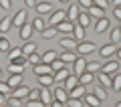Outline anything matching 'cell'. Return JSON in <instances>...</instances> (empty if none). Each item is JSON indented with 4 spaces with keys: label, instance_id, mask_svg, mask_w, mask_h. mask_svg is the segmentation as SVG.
<instances>
[{
    "label": "cell",
    "instance_id": "cell-1",
    "mask_svg": "<svg viewBox=\"0 0 121 107\" xmlns=\"http://www.w3.org/2000/svg\"><path fill=\"white\" fill-rule=\"evenodd\" d=\"M75 51H77V55L87 57V55H91V53H95L97 47H95V43H91V40H85V39H83V40H79V43H77Z\"/></svg>",
    "mask_w": 121,
    "mask_h": 107
},
{
    "label": "cell",
    "instance_id": "cell-2",
    "mask_svg": "<svg viewBox=\"0 0 121 107\" xmlns=\"http://www.w3.org/2000/svg\"><path fill=\"white\" fill-rule=\"evenodd\" d=\"M26 18H28V8H20L16 14H14V18H10V20H12V26L20 28V26L26 22Z\"/></svg>",
    "mask_w": 121,
    "mask_h": 107
},
{
    "label": "cell",
    "instance_id": "cell-3",
    "mask_svg": "<svg viewBox=\"0 0 121 107\" xmlns=\"http://www.w3.org/2000/svg\"><path fill=\"white\" fill-rule=\"evenodd\" d=\"M95 81L99 83L101 87H105V89H109V87H111V75H109V73H103V71L99 69V71L95 73Z\"/></svg>",
    "mask_w": 121,
    "mask_h": 107
},
{
    "label": "cell",
    "instance_id": "cell-4",
    "mask_svg": "<svg viewBox=\"0 0 121 107\" xmlns=\"http://www.w3.org/2000/svg\"><path fill=\"white\" fill-rule=\"evenodd\" d=\"M85 63H87L85 57H83V55H77V59L71 63V65H73V75H81L83 71H85Z\"/></svg>",
    "mask_w": 121,
    "mask_h": 107
},
{
    "label": "cell",
    "instance_id": "cell-5",
    "mask_svg": "<svg viewBox=\"0 0 121 107\" xmlns=\"http://www.w3.org/2000/svg\"><path fill=\"white\" fill-rule=\"evenodd\" d=\"M73 26H75V22H71V20H60V22H56L55 24V28H56V32H63V34H71V30H73Z\"/></svg>",
    "mask_w": 121,
    "mask_h": 107
},
{
    "label": "cell",
    "instance_id": "cell-6",
    "mask_svg": "<svg viewBox=\"0 0 121 107\" xmlns=\"http://www.w3.org/2000/svg\"><path fill=\"white\" fill-rule=\"evenodd\" d=\"M117 49H119V45H113V43L111 45H103V47L99 49V55L103 57V59H111V57L115 55Z\"/></svg>",
    "mask_w": 121,
    "mask_h": 107
},
{
    "label": "cell",
    "instance_id": "cell-7",
    "mask_svg": "<svg viewBox=\"0 0 121 107\" xmlns=\"http://www.w3.org/2000/svg\"><path fill=\"white\" fill-rule=\"evenodd\" d=\"M109 26H111L109 18H107V16H101V18H97V24H95V32H97V34H103L105 30H109Z\"/></svg>",
    "mask_w": 121,
    "mask_h": 107
},
{
    "label": "cell",
    "instance_id": "cell-8",
    "mask_svg": "<svg viewBox=\"0 0 121 107\" xmlns=\"http://www.w3.org/2000/svg\"><path fill=\"white\" fill-rule=\"evenodd\" d=\"M59 45L63 47V51H75V47H77V40L73 39V36H63V39L59 40Z\"/></svg>",
    "mask_w": 121,
    "mask_h": 107
},
{
    "label": "cell",
    "instance_id": "cell-9",
    "mask_svg": "<svg viewBox=\"0 0 121 107\" xmlns=\"http://www.w3.org/2000/svg\"><path fill=\"white\" fill-rule=\"evenodd\" d=\"M101 71H103V73H115V71H119V61L117 59H111V61H107V63L105 65H101Z\"/></svg>",
    "mask_w": 121,
    "mask_h": 107
},
{
    "label": "cell",
    "instance_id": "cell-10",
    "mask_svg": "<svg viewBox=\"0 0 121 107\" xmlns=\"http://www.w3.org/2000/svg\"><path fill=\"white\" fill-rule=\"evenodd\" d=\"M32 30H35L32 24H26V22H24V24L18 28V36H20V40H28L30 36H32Z\"/></svg>",
    "mask_w": 121,
    "mask_h": 107
},
{
    "label": "cell",
    "instance_id": "cell-11",
    "mask_svg": "<svg viewBox=\"0 0 121 107\" xmlns=\"http://www.w3.org/2000/svg\"><path fill=\"white\" fill-rule=\"evenodd\" d=\"M28 91H30V87H26V85H18V87H14L12 91H10V93L14 95V97H18V99H26L28 97Z\"/></svg>",
    "mask_w": 121,
    "mask_h": 107
},
{
    "label": "cell",
    "instance_id": "cell-12",
    "mask_svg": "<svg viewBox=\"0 0 121 107\" xmlns=\"http://www.w3.org/2000/svg\"><path fill=\"white\" fill-rule=\"evenodd\" d=\"M52 99H56V101H60L63 105H65V101L69 99V93H67L65 87H56V89L52 91Z\"/></svg>",
    "mask_w": 121,
    "mask_h": 107
},
{
    "label": "cell",
    "instance_id": "cell-13",
    "mask_svg": "<svg viewBox=\"0 0 121 107\" xmlns=\"http://www.w3.org/2000/svg\"><path fill=\"white\" fill-rule=\"evenodd\" d=\"M22 81H24V75H22V73H10V77H8L6 83H8L10 89H14V87H18Z\"/></svg>",
    "mask_w": 121,
    "mask_h": 107
},
{
    "label": "cell",
    "instance_id": "cell-14",
    "mask_svg": "<svg viewBox=\"0 0 121 107\" xmlns=\"http://www.w3.org/2000/svg\"><path fill=\"white\" fill-rule=\"evenodd\" d=\"M32 71H35V75H44V73H52V69H51V65L48 63H36V65H32Z\"/></svg>",
    "mask_w": 121,
    "mask_h": 107
},
{
    "label": "cell",
    "instance_id": "cell-15",
    "mask_svg": "<svg viewBox=\"0 0 121 107\" xmlns=\"http://www.w3.org/2000/svg\"><path fill=\"white\" fill-rule=\"evenodd\" d=\"M79 77V83H81V85H85V87H89L91 83L95 81V73H89V71H83L81 75H77Z\"/></svg>",
    "mask_w": 121,
    "mask_h": 107
},
{
    "label": "cell",
    "instance_id": "cell-16",
    "mask_svg": "<svg viewBox=\"0 0 121 107\" xmlns=\"http://www.w3.org/2000/svg\"><path fill=\"white\" fill-rule=\"evenodd\" d=\"M79 12H81V6L79 4H71L69 8H67V20H71V22H75L77 20V16H79Z\"/></svg>",
    "mask_w": 121,
    "mask_h": 107
},
{
    "label": "cell",
    "instance_id": "cell-17",
    "mask_svg": "<svg viewBox=\"0 0 121 107\" xmlns=\"http://www.w3.org/2000/svg\"><path fill=\"white\" fill-rule=\"evenodd\" d=\"M39 99L43 101V105H51L52 103V91H48V87H40Z\"/></svg>",
    "mask_w": 121,
    "mask_h": 107
},
{
    "label": "cell",
    "instance_id": "cell-18",
    "mask_svg": "<svg viewBox=\"0 0 121 107\" xmlns=\"http://www.w3.org/2000/svg\"><path fill=\"white\" fill-rule=\"evenodd\" d=\"M67 93H69V97H77V99H81L83 95L87 93V87L79 83V85H75L73 89H69V91H67Z\"/></svg>",
    "mask_w": 121,
    "mask_h": 107
},
{
    "label": "cell",
    "instance_id": "cell-19",
    "mask_svg": "<svg viewBox=\"0 0 121 107\" xmlns=\"http://www.w3.org/2000/svg\"><path fill=\"white\" fill-rule=\"evenodd\" d=\"M69 75H71V71H69L67 67H63V69H59V71H55V73H52V79H55V83H63Z\"/></svg>",
    "mask_w": 121,
    "mask_h": 107
},
{
    "label": "cell",
    "instance_id": "cell-20",
    "mask_svg": "<svg viewBox=\"0 0 121 107\" xmlns=\"http://www.w3.org/2000/svg\"><path fill=\"white\" fill-rule=\"evenodd\" d=\"M65 18H67L65 10H52V12H51V18H48V22H51V26H55L56 22L65 20Z\"/></svg>",
    "mask_w": 121,
    "mask_h": 107
},
{
    "label": "cell",
    "instance_id": "cell-21",
    "mask_svg": "<svg viewBox=\"0 0 121 107\" xmlns=\"http://www.w3.org/2000/svg\"><path fill=\"white\" fill-rule=\"evenodd\" d=\"M35 8H36V12H39V14H51L52 10H55V6H52L51 2H36Z\"/></svg>",
    "mask_w": 121,
    "mask_h": 107
},
{
    "label": "cell",
    "instance_id": "cell-22",
    "mask_svg": "<svg viewBox=\"0 0 121 107\" xmlns=\"http://www.w3.org/2000/svg\"><path fill=\"white\" fill-rule=\"evenodd\" d=\"M36 77H39V85H40V87H51L52 83H55V79H52V73L36 75Z\"/></svg>",
    "mask_w": 121,
    "mask_h": 107
},
{
    "label": "cell",
    "instance_id": "cell-23",
    "mask_svg": "<svg viewBox=\"0 0 121 107\" xmlns=\"http://www.w3.org/2000/svg\"><path fill=\"white\" fill-rule=\"evenodd\" d=\"M87 14H89L91 18H101V16H105V10L99 8V6H95V4H91L89 8H87Z\"/></svg>",
    "mask_w": 121,
    "mask_h": 107
},
{
    "label": "cell",
    "instance_id": "cell-24",
    "mask_svg": "<svg viewBox=\"0 0 121 107\" xmlns=\"http://www.w3.org/2000/svg\"><path fill=\"white\" fill-rule=\"evenodd\" d=\"M59 59L63 61L65 65H69V63H73V61L77 59V53H75V51H63V53H60V57H59Z\"/></svg>",
    "mask_w": 121,
    "mask_h": 107
},
{
    "label": "cell",
    "instance_id": "cell-25",
    "mask_svg": "<svg viewBox=\"0 0 121 107\" xmlns=\"http://www.w3.org/2000/svg\"><path fill=\"white\" fill-rule=\"evenodd\" d=\"M71 34H73V39L79 43V40L85 39V28H83L81 24H75V26H73V30H71Z\"/></svg>",
    "mask_w": 121,
    "mask_h": 107
},
{
    "label": "cell",
    "instance_id": "cell-26",
    "mask_svg": "<svg viewBox=\"0 0 121 107\" xmlns=\"http://www.w3.org/2000/svg\"><path fill=\"white\" fill-rule=\"evenodd\" d=\"M20 51H22V55H30V53H35L36 51V43H32V40H24V45H22V47H20Z\"/></svg>",
    "mask_w": 121,
    "mask_h": 107
},
{
    "label": "cell",
    "instance_id": "cell-27",
    "mask_svg": "<svg viewBox=\"0 0 121 107\" xmlns=\"http://www.w3.org/2000/svg\"><path fill=\"white\" fill-rule=\"evenodd\" d=\"M111 89L113 91H121V75H119V71L111 73Z\"/></svg>",
    "mask_w": 121,
    "mask_h": 107
},
{
    "label": "cell",
    "instance_id": "cell-28",
    "mask_svg": "<svg viewBox=\"0 0 121 107\" xmlns=\"http://www.w3.org/2000/svg\"><path fill=\"white\" fill-rule=\"evenodd\" d=\"M83 97H85V103H87V105H93V107L101 105V99H99V97H95V95L91 93V91H87V93L83 95Z\"/></svg>",
    "mask_w": 121,
    "mask_h": 107
},
{
    "label": "cell",
    "instance_id": "cell-29",
    "mask_svg": "<svg viewBox=\"0 0 121 107\" xmlns=\"http://www.w3.org/2000/svg\"><path fill=\"white\" fill-rule=\"evenodd\" d=\"M77 24H81L83 28L91 24V16L87 14V10H83V12H79V16H77Z\"/></svg>",
    "mask_w": 121,
    "mask_h": 107
},
{
    "label": "cell",
    "instance_id": "cell-30",
    "mask_svg": "<svg viewBox=\"0 0 121 107\" xmlns=\"http://www.w3.org/2000/svg\"><path fill=\"white\" fill-rule=\"evenodd\" d=\"M40 34H43L44 40H51V39L56 36V28L55 26H44V30H40Z\"/></svg>",
    "mask_w": 121,
    "mask_h": 107
},
{
    "label": "cell",
    "instance_id": "cell-31",
    "mask_svg": "<svg viewBox=\"0 0 121 107\" xmlns=\"http://www.w3.org/2000/svg\"><path fill=\"white\" fill-rule=\"evenodd\" d=\"M63 83H65V89L69 91V89H73L75 85H79V77H77V75H73V73H71V75H69V77H67V79H65Z\"/></svg>",
    "mask_w": 121,
    "mask_h": 107
},
{
    "label": "cell",
    "instance_id": "cell-32",
    "mask_svg": "<svg viewBox=\"0 0 121 107\" xmlns=\"http://www.w3.org/2000/svg\"><path fill=\"white\" fill-rule=\"evenodd\" d=\"M99 69H101L99 61H87V63H85V71H89V73H97Z\"/></svg>",
    "mask_w": 121,
    "mask_h": 107
},
{
    "label": "cell",
    "instance_id": "cell-33",
    "mask_svg": "<svg viewBox=\"0 0 121 107\" xmlns=\"http://www.w3.org/2000/svg\"><path fill=\"white\" fill-rule=\"evenodd\" d=\"M91 93L95 95V97H99L101 101H105V99H107V89H105V87H101V85H97L95 89L91 91Z\"/></svg>",
    "mask_w": 121,
    "mask_h": 107
},
{
    "label": "cell",
    "instance_id": "cell-34",
    "mask_svg": "<svg viewBox=\"0 0 121 107\" xmlns=\"http://www.w3.org/2000/svg\"><path fill=\"white\" fill-rule=\"evenodd\" d=\"M56 57H59V55H56V51H47L43 57H40V61H43V63H48V65H51L52 61L56 59Z\"/></svg>",
    "mask_w": 121,
    "mask_h": 107
},
{
    "label": "cell",
    "instance_id": "cell-35",
    "mask_svg": "<svg viewBox=\"0 0 121 107\" xmlns=\"http://www.w3.org/2000/svg\"><path fill=\"white\" fill-rule=\"evenodd\" d=\"M10 28H12V20H10L8 16H4L0 20V32H8Z\"/></svg>",
    "mask_w": 121,
    "mask_h": 107
},
{
    "label": "cell",
    "instance_id": "cell-36",
    "mask_svg": "<svg viewBox=\"0 0 121 107\" xmlns=\"http://www.w3.org/2000/svg\"><path fill=\"white\" fill-rule=\"evenodd\" d=\"M111 43L113 45H119L121 43V28H119V26H115V28L111 30Z\"/></svg>",
    "mask_w": 121,
    "mask_h": 107
},
{
    "label": "cell",
    "instance_id": "cell-37",
    "mask_svg": "<svg viewBox=\"0 0 121 107\" xmlns=\"http://www.w3.org/2000/svg\"><path fill=\"white\" fill-rule=\"evenodd\" d=\"M44 26H47V22H44L43 18H40V14H39V18H35V20H32V28L40 32V30H44Z\"/></svg>",
    "mask_w": 121,
    "mask_h": 107
},
{
    "label": "cell",
    "instance_id": "cell-38",
    "mask_svg": "<svg viewBox=\"0 0 121 107\" xmlns=\"http://www.w3.org/2000/svg\"><path fill=\"white\" fill-rule=\"evenodd\" d=\"M26 65H18V63H10L8 65V73H24Z\"/></svg>",
    "mask_w": 121,
    "mask_h": 107
},
{
    "label": "cell",
    "instance_id": "cell-39",
    "mask_svg": "<svg viewBox=\"0 0 121 107\" xmlns=\"http://www.w3.org/2000/svg\"><path fill=\"white\" fill-rule=\"evenodd\" d=\"M26 63H30V65H36V63H40V55L39 53H30V55H26Z\"/></svg>",
    "mask_w": 121,
    "mask_h": 107
},
{
    "label": "cell",
    "instance_id": "cell-40",
    "mask_svg": "<svg viewBox=\"0 0 121 107\" xmlns=\"http://www.w3.org/2000/svg\"><path fill=\"white\" fill-rule=\"evenodd\" d=\"M10 47H12V45H10V40L4 39V36H0V53H6Z\"/></svg>",
    "mask_w": 121,
    "mask_h": 107
},
{
    "label": "cell",
    "instance_id": "cell-41",
    "mask_svg": "<svg viewBox=\"0 0 121 107\" xmlns=\"http://www.w3.org/2000/svg\"><path fill=\"white\" fill-rule=\"evenodd\" d=\"M63 67H65V63H63V61L59 59V57H56V59L51 63V69H52V73H55V71H59V69H63Z\"/></svg>",
    "mask_w": 121,
    "mask_h": 107
},
{
    "label": "cell",
    "instance_id": "cell-42",
    "mask_svg": "<svg viewBox=\"0 0 121 107\" xmlns=\"http://www.w3.org/2000/svg\"><path fill=\"white\" fill-rule=\"evenodd\" d=\"M39 95H40V85L35 87V89H30V91H28V97H26V99H39Z\"/></svg>",
    "mask_w": 121,
    "mask_h": 107
},
{
    "label": "cell",
    "instance_id": "cell-43",
    "mask_svg": "<svg viewBox=\"0 0 121 107\" xmlns=\"http://www.w3.org/2000/svg\"><path fill=\"white\" fill-rule=\"evenodd\" d=\"M10 87H8V83L6 81H0V93H4V95H10Z\"/></svg>",
    "mask_w": 121,
    "mask_h": 107
},
{
    "label": "cell",
    "instance_id": "cell-44",
    "mask_svg": "<svg viewBox=\"0 0 121 107\" xmlns=\"http://www.w3.org/2000/svg\"><path fill=\"white\" fill-rule=\"evenodd\" d=\"M93 4H95V6H99V8H103V10H107L109 0H93Z\"/></svg>",
    "mask_w": 121,
    "mask_h": 107
},
{
    "label": "cell",
    "instance_id": "cell-45",
    "mask_svg": "<svg viewBox=\"0 0 121 107\" xmlns=\"http://www.w3.org/2000/svg\"><path fill=\"white\" fill-rule=\"evenodd\" d=\"M0 8L10 10V8H12V0H0Z\"/></svg>",
    "mask_w": 121,
    "mask_h": 107
},
{
    "label": "cell",
    "instance_id": "cell-46",
    "mask_svg": "<svg viewBox=\"0 0 121 107\" xmlns=\"http://www.w3.org/2000/svg\"><path fill=\"white\" fill-rule=\"evenodd\" d=\"M77 4L81 6V8H85V10H87L91 4H93V0H77Z\"/></svg>",
    "mask_w": 121,
    "mask_h": 107
},
{
    "label": "cell",
    "instance_id": "cell-47",
    "mask_svg": "<svg viewBox=\"0 0 121 107\" xmlns=\"http://www.w3.org/2000/svg\"><path fill=\"white\" fill-rule=\"evenodd\" d=\"M113 18L121 20V6H113Z\"/></svg>",
    "mask_w": 121,
    "mask_h": 107
},
{
    "label": "cell",
    "instance_id": "cell-48",
    "mask_svg": "<svg viewBox=\"0 0 121 107\" xmlns=\"http://www.w3.org/2000/svg\"><path fill=\"white\" fill-rule=\"evenodd\" d=\"M36 2H39V0H24L26 8H35V6H36Z\"/></svg>",
    "mask_w": 121,
    "mask_h": 107
},
{
    "label": "cell",
    "instance_id": "cell-49",
    "mask_svg": "<svg viewBox=\"0 0 121 107\" xmlns=\"http://www.w3.org/2000/svg\"><path fill=\"white\" fill-rule=\"evenodd\" d=\"M0 105H6V95L0 93Z\"/></svg>",
    "mask_w": 121,
    "mask_h": 107
},
{
    "label": "cell",
    "instance_id": "cell-50",
    "mask_svg": "<svg viewBox=\"0 0 121 107\" xmlns=\"http://www.w3.org/2000/svg\"><path fill=\"white\" fill-rule=\"evenodd\" d=\"M113 6H121V0H113Z\"/></svg>",
    "mask_w": 121,
    "mask_h": 107
},
{
    "label": "cell",
    "instance_id": "cell-51",
    "mask_svg": "<svg viewBox=\"0 0 121 107\" xmlns=\"http://www.w3.org/2000/svg\"><path fill=\"white\" fill-rule=\"evenodd\" d=\"M59 2H69V0H59Z\"/></svg>",
    "mask_w": 121,
    "mask_h": 107
},
{
    "label": "cell",
    "instance_id": "cell-52",
    "mask_svg": "<svg viewBox=\"0 0 121 107\" xmlns=\"http://www.w3.org/2000/svg\"><path fill=\"white\" fill-rule=\"evenodd\" d=\"M0 77H2V69H0Z\"/></svg>",
    "mask_w": 121,
    "mask_h": 107
}]
</instances>
